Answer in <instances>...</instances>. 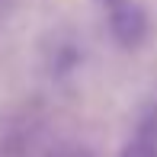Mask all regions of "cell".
<instances>
[{
  "label": "cell",
  "instance_id": "6da1fadb",
  "mask_svg": "<svg viewBox=\"0 0 157 157\" xmlns=\"http://www.w3.org/2000/svg\"><path fill=\"white\" fill-rule=\"evenodd\" d=\"M147 29H151V19H147V10L141 3L119 0V3L109 6V32H112V39H116L119 48L132 52V48L144 45Z\"/></svg>",
  "mask_w": 157,
  "mask_h": 157
},
{
  "label": "cell",
  "instance_id": "7a4b0ae2",
  "mask_svg": "<svg viewBox=\"0 0 157 157\" xmlns=\"http://www.w3.org/2000/svg\"><path fill=\"white\" fill-rule=\"evenodd\" d=\"M138 138L151 141L157 144V99L154 103H147L144 109H141V119H138Z\"/></svg>",
  "mask_w": 157,
  "mask_h": 157
},
{
  "label": "cell",
  "instance_id": "3957f363",
  "mask_svg": "<svg viewBox=\"0 0 157 157\" xmlns=\"http://www.w3.org/2000/svg\"><path fill=\"white\" fill-rule=\"evenodd\" d=\"M119 157H157V144H151V141H144V138H132L122 151H119Z\"/></svg>",
  "mask_w": 157,
  "mask_h": 157
},
{
  "label": "cell",
  "instance_id": "277c9868",
  "mask_svg": "<svg viewBox=\"0 0 157 157\" xmlns=\"http://www.w3.org/2000/svg\"><path fill=\"white\" fill-rule=\"evenodd\" d=\"M52 157H93L87 151V147H61L58 154H52Z\"/></svg>",
  "mask_w": 157,
  "mask_h": 157
},
{
  "label": "cell",
  "instance_id": "5b68a950",
  "mask_svg": "<svg viewBox=\"0 0 157 157\" xmlns=\"http://www.w3.org/2000/svg\"><path fill=\"white\" fill-rule=\"evenodd\" d=\"M96 3H103V6H112V3H119V0H96Z\"/></svg>",
  "mask_w": 157,
  "mask_h": 157
}]
</instances>
